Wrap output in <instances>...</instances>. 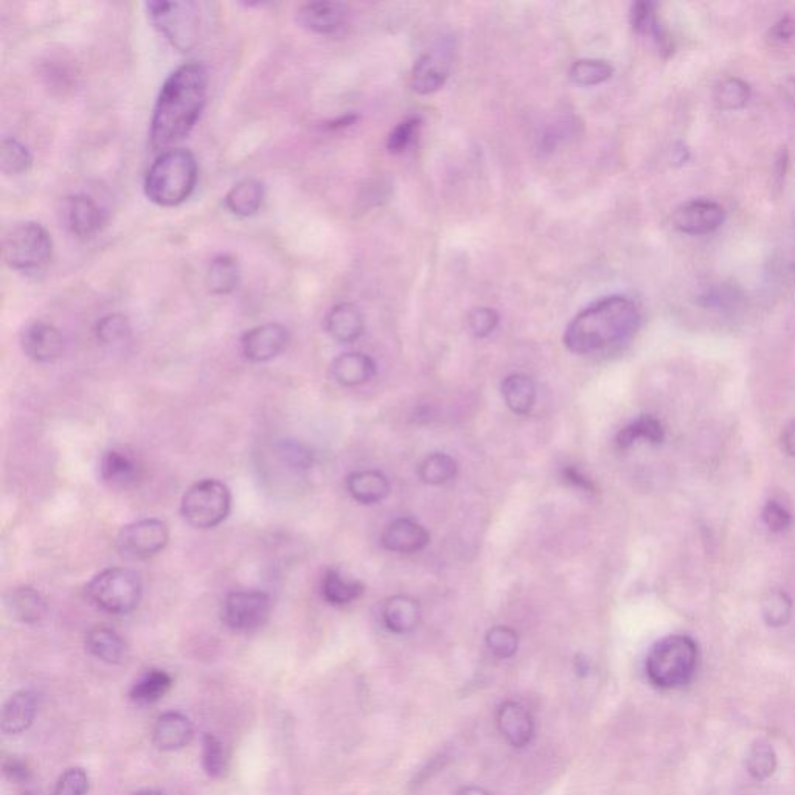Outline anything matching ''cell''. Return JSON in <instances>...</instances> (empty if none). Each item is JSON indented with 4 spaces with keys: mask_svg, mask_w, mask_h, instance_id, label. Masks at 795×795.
Listing matches in <instances>:
<instances>
[{
    "mask_svg": "<svg viewBox=\"0 0 795 795\" xmlns=\"http://www.w3.org/2000/svg\"><path fill=\"white\" fill-rule=\"evenodd\" d=\"M209 94V72L201 63L178 67L160 89L151 119V145L165 150L181 142L201 119Z\"/></svg>",
    "mask_w": 795,
    "mask_h": 795,
    "instance_id": "1",
    "label": "cell"
},
{
    "mask_svg": "<svg viewBox=\"0 0 795 795\" xmlns=\"http://www.w3.org/2000/svg\"><path fill=\"white\" fill-rule=\"evenodd\" d=\"M640 320L639 308L628 297H605L569 323L564 345L575 355H591L631 339L640 328Z\"/></svg>",
    "mask_w": 795,
    "mask_h": 795,
    "instance_id": "2",
    "label": "cell"
},
{
    "mask_svg": "<svg viewBox=\"0 0 795 795\" xmlns=\"http://www.w3.org/2000/svg\"><path fill=\"white\" fill-rule=\"evenodd\" d=\"M198 184V162L185 148H170L160 154L146 173V198L160 207H178L187 201Z\"/></svg>",
    "mask_w": 795,
    "mask_h": 795,
    "instance_id": "3",
    "label": "cell"
},
{
    "mask_svg": "<svg viewBox=\"0 0 795 795\" xmlns=\"http://www.w3.org/2000/svg\"><path fill=\"white\" fill-rule=\"evenodd\" d=\"M699 651L695 640L682 634L654 643L646 656L645 671L654 687L676 690L690 684L698 670Z\"/></svg>",
    "mask_w": 795,
    "mask_h": 795,
    "instance_id": "4",
    "label": "cell"
},
{
    "mask_svg": "<svg viewBox=\"0 0 795 795\" xmlns=\"http://www.w3.org/2000/svg\"><path fill=\"white\" fill-rule=\"evenodd\" d=\"M4 261L8 268L22 274H38L53 258L52 235L35 221L11 227L4 237Z\"/></svg>",
    "mask_w": 795,
    "mask_h": 795,
    "instance_id": "5",
    "label": "cell"
},
{
    "mask_svg": "<svg viewBox=\"0 0 795 795\" xmlns=\"http://www.w3.org/2000/svg\"><path fill=\"white\" fill-rule=\"evenodd\" d=\"M87 597L103 612L125 615L139 606L143 586L139 573L125 567L103 570L87 584Z\"/></svg>",
    "mask_w": 795,
    "mask_h": 795,
    "instance_id": "6",
    "label": "cell"
},
{
    "mask_svg": "<svg viewBox=\"0 0 795 795\" xmlns=\"http://www.w3.org/2000/svg\"><path fill=\"white\" fill-rule=\"evenodd\" d=\"M232 508V494L223 482L205 479L182 497L181 511L191 527L209 530L223 524Z\"/></svg>",
    "mask_w": 795,
    "mask_h": 795,
    "instance_id": "7",
    "label": "cell"
},
{
    "mask_svg": "<svg viewBox=\"0 0 795 795\" xmlns=\"http://www.w3.org/2000/svg\"><path fill=\"white\" fill-rule=\"evenodd\" d=\"M154 27L170 41L174 49L188 52L199 39L198 4L195 2H150L146 4Z\"/></svg>",
    "mask_w": 795,
    "mask_h": 795,
    "instance_id": "8",
    "label": "cell"
},
{
    "mask_svg": "<svg viewBox=\"0 0 795 795\" xmlns=\"http://www.w3.org/2000/svg\"><path fill=\"white\" fill-rule=\"evenodd\" d=\"M170 532L160 519L148 518L131 522L120 530L117 547L126 558L146 559L167 547Z\"/></svg>",
    "mask_w": 795,
    "mask_h": 795,
    "instance_id": "9",
    "label": "cell"
},
{
    "mask_svg": "<svg viewBox=\"0 0 795 795\" xmlns=\"http://www.w3.org/2000/svg\"><path fill=\"white\" fill-rule=\"evenodd\" d=\"M269 614H271V598L266 592H232L224 600L223 620L233 631H255L266 623Z\"/></svg>",
    "mask_w": 795,
    "mask_h": 795,
    "instance_id": "10",
    "label": "cell"
},
{
    "mask_svg": "<svg viewBox=\"0 0 795 795\" xmlns=\"http://www.w3.org/2000/svg\"><path fill=\"white\" fill-rule=\"evenodd\" d=\"M726 221L723 205L709 199H691L679 205L671 216L674 229L685 235H709Z\"/></svg>",
    "mask_w": 795,
    "mask_h": 795,
    "instance_id": "11",
    "label": "cell"
},
{
    "mask_svg": "<svg viewBox=\"0 0 795 795\" xmlns=\"http://www.w3.org/2000/svg\"><path fill=\"white\" fill-rule=\"evenodd\" d=\"M60 218L67 232L78 238H91L105 224V212L86 195H70L61 202Z\"/></svg>",
    "mask_w": 795,
    "mask_h": 795,
    "instance_id": "12",
    "label": "cell"
},
{
    "mask_svg": "<svg viewBox=\"0 0 795 795\" xmlns=\"http://www.w3.org/2000/svg\"><path fill=\"white\" fill-rule=\"evenodd\" d=\"M289 344V331L280 323H266L252 328L241 339L244 358L252 362H268L282 355Z\"/></svg>",
    "mask_w": 795,
    "mask_h": 795,
    "instance_id": "13",
    "label": "cell"
},
{
    "mask_svg": "<svg viewBox=\"0 0 795 795\" xmlns=\"http://www.w3.org/2000/svg\"><path fill=\"white\" fill-rule=\"evenodd\" d=\"M21 347L25 356L41 364H50L60 359L64 351V337L50 323H30L21 336Z\"/></svg>",
    "mask_w": 795,
    "mask_h": 795,
    "instance_id": "14",
    "label": "cell"
},
{
    "mask_svg": "<svg viewBox=\"0 0 795 795\" xmlns=\"http://www.w3.org/2000/svg\"><path fill=\"white\" fill-rule=\"evenodd\" d=\"M497 729L513 747L528 746L535 736V719L521 702L505 701L497 710Z\"/></svg>",
    "mask_w": 795,
    "mask_h": 795,
    "instance_id": "15",
    "label": "cell"
},
{
    "mask_svg": "<svg viewBox=\"0 0 795 795\" xmlns=\"http://www.w3.org/2000/svg\"><path fill=\"white\" fill-rule=\"evenodd\" d=\"M348 7L341 2H311L297 11L300 27L316 35H333L344 27Z\"/></svg>",
    "mask_w": 795,
    "mask_h": 795,
    "instance_id": "16",
    "label": "cell"
},
{
    "mask_svg": "<svg viewBox=\"0 0 795 795\" xmlns=\"http://www.w3.org/2000/svg\"><path fill=\"white\" fill-rule=\"evenodd\" d=\"M428 530L412 519L401 518L390 522L381 535L384 549L395 553H417L429 544Z\"/></svg>",
    "mask_w": 795,
    "mask_h": 795,
    "instance_id": "17",
    "label": "cell"
},
{
    "mask_svg": "<svg viewBox=\"0 0 795 795\" xmlns=\"http://www.w3.org/2000/svg\"><path fill=\"white\" fill-rule=\"evenodd\" d=\"M39 709V695L33 690H21L11 695L2 710V730L7 735H21L32 727Z\"/></svg>",
    "mask_w": 795,
    "mask_h": 795,
    "instance_id": "18",
    "label": "cell"
},
{
    "mask_svg": "<svg viewBox=\"0 0 795 795\" xmlns=\"http://www.w3.org/2000/svg\"><path fill=\"white\" fill-rule=\"evenodd\" d=\"M193 724L179 712H167L157 718L153 727V743L165 752L184 749L193 740Z\"/></svg>",
    "mask_w": 795,
    "mask_h": 795,
    "instance_id": "19",
    "label": "cell"
},
{
    "mask_svg": "<svg viewBox=\"0 0 795 795\" xmlns=\"http://www.w3.org/2000/svg\"><path fill=\"white\" fill-rule=\"evenodd\" d=\"M100 476L111 488H128L137 482L140 466L136 457L120 449H111L103 455L100 463Z\"/></svg>",
    "mask_w": 795,
    "mask_h": 795,
    "instance_id": "20",
    "label": "cell"
},
{
    "mask_svg": "<svg viewBox=\"0 0 795 795\" xmlns=\"http://www.w3.org/2000/svg\"><path fill=\"white\" fill-rule=\"evenodd\" d=\"M657 5L653 2H636L632 5L629 19H631L634 32L639 35H648L656 42L657 49L665 56L673 53V41L668 35L667 28L660 22L657 14Z\"/></svg>",
    "mask_w": 795,
    "mask_h": 795,
    "instance_id": "21",
    "label": "cell"
},
{
    "mask_svg": "<svg viewBox=\"0 0 795 795\" xmlns=\"http://www.w3.org/2000/svg\"><path fill=\"white\" fill-rule=\"evenodd\" d=\"M328 334L341 344H353L364 333V316L353 303H339L327 316Z\"/></svg>",
    "mask_w": 795,
    "mask_h": 795,
    "instance_id": "22",
    "label": "cell"
},
{
    "mask_svg": "<svg viewBox=\"0 0 795 795\" xmlns=\"http://www.w3.org/2000/svg\"><path fill=\"white\" fill-rule=\"evenodd\" d=\"M86 648L92 656L108 665H122L128 659L125 640L108 626H95L87 632Z\"/></svg>",
    "mask_w": 795,
    "mask_h": 795,
    "instance_id": "23",
    "label": "cell"
},
{
    "mask_svg": "<svg viewBox=\"0 0 795 795\" xmlns=\"http://www.w3.org/2000/svg\"><path fill=\"white\" fill-rule=\"evenodd\" d=\"M331 375L341 386L358 387L372 381L376 375V364L364 353H344L331 364Z\"/></svg>",
    "mask_w": 795,
    "mask_h": 795,
    "instance_id": "24",
    "label": "cell"
},
{
    "mask_svg": "<svg viewBox=\"0 0 795 795\" xmlns=\"http://www.w3.org/2000/svg\"><path fill=\"white\" fill-rule=\"evenodd\" d=\"M421 620V608L418 601L406 595H396L382 606V622L390 632L407 634L414 631Z\"/></svg>",
    "mask_w": 795,
    "mask_h": 795,
    "instance_id": "25",
    "label": "cell"
},
{
    "mask_svg": "<svg viewBox=\"0 0 795 795\" xmlns=\"http://www.w3.org/2000/svg\"><path fill=\"white\" fill-rule=\"evenodd\" d=\"M347 490L359 504L382 502L390 493V483L379 471H358L348 476Z\"/></svg>",
    "mask_w": 795,
    "mask_h": 795,
    "instance_id": "26",
    "label": "cell"
},
{
    "mask_svg": "<svg viewBox=\"0 0 795 795\" xmlns=\"http://www.w3.org/2000/svg\"><path fill=\"white\" fill-rule=\"evenodd\" d=\"M264 187L257 179H244L230 188L224 202L227 210L240 218H249L261 209Z\"/></svg>",
    "mask_w": 795,
    "mask_h": 795,
    "instance_id": "27",
    "label": "cell"
},
{
    "mask_svg": "<svg viewBox=\"0 0 795 795\" xmlns=\"http://www.w3.org/2000/svg\"><path fill=\"white\" fill-rule=\"evenodd\" d=\"M7 606L22 623H38L47 614V601L33 587H16L8 594Z\"/></svg>",
    "mask_w": 795,
    "mask_h": 795,
    "instance_id": "28",
    "label": "cell"
},
{
    "mask_svg": "<svg viewBox=\"0 0 795 795\" xmlns=\"http://www.w3.org/2000/svg\"><path fill=\"white\" fill-rule=\"evenodd\" d=\"M240 264L232 255H218L210 263L209 271L205 275V285L216 296H227L240 285Z\"/></svg>",
    "mask_w": 795,
    "mask_h": 795,
    "instance_id": "29",
    "label": "cell"
},
{
    "mask_svg": "<svg viewBox=\"0 0 795 795\" xmlns=\"http://www.w3.org/2000/svg\"><path fill=\"white\" fill-rule=\"evenodd\" d=\"M323 600L333 606L350 605L364 594V584L344 577L339 570L330 569L323 575L320 584Z\"/></svg>",
    "mask_w": 795,
    "mask_h": 795,
    "instance_id": "30",
    "label": "cell"
},
{
    "mask_svg": "<svg viewBox=\"0 0 795 795\" xmlns=\"http://www.w3.org/2000/svg\"><path fill=\"white\" fill-rule=\"evenodd\" d=\"M448 80V67L434 55L421 56L412 72V87L421 95L434 94L445 86Z\"/></svg>",
    "mask_w": 795,
    "mask_h": 795,
    "instance_id": "31",
    "label": "cell"
},
{
    "mask_svg": "<svg viewBox=\"0 0 795 795\" xmlns=\"http://www.w3.org/2000/svg\"><path fill=\"white\" fill-rule=\"evenodd\" d=\"M502 396L514 414L527 415L535 406V382L525 375H510L502 382Z\"/></svg>",
    "mask_w": 795,
    "mask_h": 795,
    "instance_id": "32",
    "label": "cell"
},
{
    "mask_svg": "<svg viewBox=\"0 0 795 795\" xmlns=\"http://www.w3.org/2000/svg\"><path fill=\"white\" fill-rule=\"evenodd\" d=\"M664 438L665 429L662 423L651 415H642L618 432L615 443L620 449H628L639 440L648 441L651 445H659Z\"/></svg>",
    "mask_w": 795,
    "mask_h": 795,
    "instance_id": "33",
    "label": "cell"
},
{
    "mask_svg": "<svg viewBox=\"0 0 795 795\" xmlns=\"http://www.w3.org/2000/svg\"><path fill=\"white\" fill-rule=\"evenodd\" d=\"M171 684H173V679L170 674L162 670H151L143 674L139 681L132 685L129 696L139 705L154 704L167 695Z\"/></svg>",
    "mask_w": 795,
    "mask_h": 795,
    "instance_id": "34",
    "label": "cell"
},
{
    "mask_svg": "<svg viewBox=\"0 0 795 795\" xmlns=\"http://www.w3.org/2000/svg\"><path fill=\"white\" fill-rule=\"evenodd\" d=\"M746 769L755 780H768L777 769V754L769 741L757 740L747 750Z\"/></svg>",
    "mask_w": 795,
    "mask_h": 795,
    "instance_id": "35",
    "label": "cell"
},
{
    "mask_svg": "<svg viewBox=\"0 0 795 795\" xmlns=\"http://www.w3.org/2000/svg\"><path fill=\"white\" fill-rule=\"evenodd\" d=\"M457 471H459V465L455 462L454 457L435 452L421 462L418 476L428 485H443V483L451 482L457 476Z\"/></svg>",
    "mask_w": 795,
    "mask_h": 795,
    "instance_id": "36",
    "label": "cell"
},
{
    "mask_svg": "<svg viewBox=\"0 0 795 795\" xmlns=\"http://www.w3.org/2000/svg\"><path fill=\"white\" fill-rule=\"evenodd\" d=\"M614 75V67L603 60H580L570 67L569 77L572 83L581 87H594L606 83Z\"/></svg>",
    "mask_w": 795,
    "mask_h": 795,
    "instance_id": "37",
    "label": "cell"
},
{
    "mask_svg": "<svg viewBox=\"0 0 795 795\" xmlns=\"http://www.w3.org/2000/svg\"><path fill=\"white\" fill-rule=\"evenodd\" d=\"M33 165V156L24 143L16 139L2 140L0 148V167L7 176L27 173Z\"/></svg>",
    "mask_w": 795,
    "mask_h": 795,
    "instance_id": "38",
    "label": "cell"
},
{
    "mask_svg": "<svg viewBox=\"0 0 795 795\" xmlns=\"http://www.w3.org/2000/svg\"><path fill=\"white\" fill-rule=\"evenodd\" d=\"M750 86L740 78H729L719 84L716 89V105L724 111L743 109L750 100Z\"/></svg>",
    "mask_w": 795,
    "mask_h": 795,
    "instance_id": "39",
    "label": "cell"
},
{
    "mask_svg": "<svg viewBox=\"0 0 795 795\" xmlns=\"http://www.w3.org/2000/svg\"><path fill=\"white\" fill-rule=\"evenodd\" d=\"M764 622L772 628L785 626L791 620L792 600L783 591H771L761 601Z\"/></svg>",
    "mask_w": 795,
    "mask_h": 795,
    "instance_id": "40",
    "label": "cell"
},
{
    "mask_svg": "<svg viewBox=\"0 0 795 795\" xmlns=\"http://www.w3.org/2000/svg\"><path fill=\"white\" fill-rule=\"evenodd\" d=\"M202 766L212 778L224 777L227 771L226 749L218 736L207 733L202 738Z\"/></svg>",
    "mask_w": 795,
    "mask_h": 795,
    "instance_id": "41",
    "label": "cell"
},
{
    "mask_svg": "<svg viewBox=\"0 0 795 795\" xmlns=\"http://www.w3.org/2000/svg\"><path fill=\"white\" fill-rule=\"evenodd\" d=\"M131 334L129 320L122 314H109L97 323L98 341L103 345H119Z\"/></svg>",
    "mask_w": 795,
    "mask_h": 795,
    "instance_id": "42",
    "label": "cell"
},
{
    "mask_svg": "<svg viewBox=\"0 0 795 795\" xmlns=\"http://www.w3.org/2000/svg\"><path fill=\"white\" fill-rule=\"evenodd\" d=\"M487 646L493 656L510 659L518 651V632L508 626H494L488 631Z\"/></svg>",
    "mask_w": 795,
    "mask_h": 795,
    "instance_id": "43",
    "label": "cell"
},
{
    "mask_svg": "<svg viewBox=\"0 0 795 795\" xmlns=\"http://www.w3.org/2000/svg\"><path fill=\"white\" fill-rule=\"evenodd\" d=\"M421 120L418 117H409L403 120L400 125L396 126L390 132L389 140H387V150L392 154H401L409 148L410 143L414 142L415 134L420 128Z\"/></svg>",
    "mask_w": 795,
    "mask_h": 795,
    "instance_id": "44",
    "label": "cell"
},
{
    "mask_svg": "<svg viewBox=\"0 0 795 795\" xmlns=\"http://www.w3.org/2000/svg\"><path fill=\"white\" fill-rule=\"evenodd\" d=\"M89 777L81 768H70L58 778L52 795H86Z\"/></svg>",
    "mask_w": 795,
    "mask_h": 795,
    "instance_id": "45",
    "label": "cell"
},
{
    "mask_svg": "<svg viewBox=\"0 0 795 795\" xmlns=\"http://www.w3.org/2000/svg\"><path fill=\"white\" fill-rule=\"evenodd\" d=\"M499 325V314L491 308H476L469 313L468 327L469 331L476 337L490 336Z\"/></svg>",
    "mask_w": 795,
    "mask_h": 795,
    "instance_id": "46",
    "label": "cell"
},
{
    "mask_svg": "<svg viewBox=\"0 0 795 795\" xmlns=\"http://www.w3.org/2000/svg\"><path fill=\"white\" fill-rule=\"evenodd\" d=\"M763 521L764 524L768 525L769 530L775 533H782L786 532L788 528H791L792 525V516L785 507L775 502V500H769L768 504L764 505L763 508Z\"/></svg>",
    "mask_w": 795,
    "mask_h": 795,
    "instance_id": "47",
    "label": "cell"
},
{
    "mask_svg": "<svg viewBox=\"0 0 795 795\" xmlns=\"http://www.w3.org/2000/svg\"><path fill=\"white\" fill-rule=\"evenodd\" d=\"M4 774L13 783H27L32 778L28 764L18 757H8L4 761Z\"/></svg>",
    "mask_w": 795,
    "mask_h": 795,
    "instance_id": "48",
    "label": "cell"
},
{
    "mask_svg": "<svg viewBox=\"0 0 795 795\" xmlns=\"http://www.w3.org/2000/svg\"><path fill=\"white\" fill-rule=\"evenodd\" d=\"M794 36L795 19L792 18V16H785V18L775 22L771 30H769V39H771L772 42H778V44L791 41Z\"/></svg>",
    "mask_w": 795,
    "mask_h": 795,
    "instance_id": "49",
    "label": "cell"
},
{
    "mask_svg": "<svg viewBox=\"0 0 795 795\" xmlns=\"http://www.w3.org/2000/svg\"><path fill=\"white\" fill-rule=\"evenodd\" d=\"M563 476L567 482L572 483L573 487L580 488V490L587 491V493H594V483L587 479V477H584L577 468L567 466V468L563 469Z\"/></svg>",
    "mask_w": 795,
    "mask_h": 795,
    "instance_id": "50",
    "label": "cell"
},
{
    "mask_svg": "<svg viewBox=\"0 0 795 795\" xmlns=\"http://www.w3.org/2000/svg\"><path fill=\"white\" fill-rule=\"evenodd\" d=\"M782 443L785 451L788 452L791 457H795V420H792L791 423L786 426L785 431H783Z\"/></svg>",
    "mask_w": 795,
    "mask_h": 795,
    "instance_id": "51",
    "label": "cell"
},
{
    "mask_svg": "<svg viewBox=\"0 0 795 795\" xmlns=\"http://www.w3.org/2000/svg\"><path fill=\"white\" fill-rule=\"evenodd\" d=\"M454 795H491L487 789L480 788V786H463Z\"/></svg>",
    "mask_w": 795,
    "mask_h": 795,
    "instance_id": "52",
    "label": "cell"
},
{
    "mask_svg": "<svg viewBox=\"0 0 795 795\" xmlns=\"http://www.w3.org/2000/svg\"><path fill=\"white\" fill-rule=\"evenodd\" d=\"M132 795H165L164 792L156 791V789H143V791L136 792Z\"/></svg>",
    "mask_w": 795,
    "mask_h": 795,
    "instance_id": "53",
    "label": "cell"
},
{
    "mask_svg": "<svg viewBox=\"0 0 795 795\" xmlns=\"http://www.w3.org/2000/svg\"><path fill=\"white\" fill-rule=\"evenodd\" d=\"M22 795H33L32 792H24Z\"/></svg>",
    "mask_w": 795,
    "mask_h": 795,
    "instance_id": "54",
    "label": "cell"
}]
</instances>
